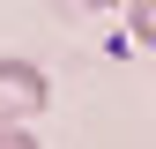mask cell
<instances>
[{"label":"cell","mask_w":156,"mask_h":149,"mask_svg":"<svg viewBox=\"0 0 156 149\" xmlns=\"http://www.w3.org/2000/svg\"><path fill=\"white\" fill-rule=\"evenodd\" d=\"M0 149H37V142H30L23 127H15V119H0Z\"/></svg>","instance_id":"3957f363"},{"label":"cell","mask_w":156,"mask_h":149,"mask_svg":"<svg viewBox=\"0 0 156 149\" xmlns=\"http://www.w3.org/2000/svg\"><path fill=\"white\" fill-rule=\"evenodd\" d=\"M52 97V82H45V67H30V60H0V119H37Z\"/></svg>","instance_id":"6da1fadb"},{"label":"cell","mask_w":156,"mask_h":149,"mask_svg":"<svg viewBox=\"0 0 156 149\" xmlns=\"http://www.w3.org/2000/svg\"><path fill=\"white\" fill-rule=\"evenodd\" d=\"M126 23H134V37L156 52V0H134V8H126Z\"/></svg>","instance_id":"7a4b0ae2"}]
</instances>
